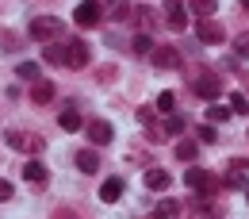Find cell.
Instances as JSON below:
<instances>
[{"label": "cell", "mask_w": 249, "mask_h": 219, "mask_svg": "<svg viewBox=\"0 0 249 219\" xmlns=\"http://www.w3.org/2000/svg\"><path fill=\"white\" fill-rule=\"evenodd\" d=\"M138 23H142V27H154V12H150V8H138Z\"/></svg>", "instance_id": "f546056e"}, {"label": "cell", "mask_w": 249, "mask_h": 219, "mask_svg": "<svg viewBox=\"0 0 249 219\" xmlns=\"http://www.w3.org/2000/svg\"><path fill=\"white\" fill-rule=\"evenodd\" d=\"M242 8H249V0H242Z\"/></svg>", "instance_id": "836d02e7"}, {"label": "cell", "mask_w": 249, "mask_h": 219, "mask_svg": "<svg viewBox=\"0 0 249 219\" xmlns=\"http://www.w3.org/2000/svg\"><path fill=\"white\" fill-rule=\"evenodd\" d=\"M65 65L69 69H85L89 65V42L85 39H69L65 42Z\"/></svg>", "instance_id": "5b68a950"}, {"label": "cell", "mask_w": 249, "mask_h": 219, "mask_svg": "<svg viewBox=\"0 0 249 219\" xmlns=\"http://www.w3.org/2000/svg\"><path fill=\"white\" fill-rule=\"evenodd\" d=\"M196 150H199L196 142H177V158L180 161H196Z\"/></svg>", "instance_id": "484cf974"}, {"label": "cell", "mask_w": 249, "mask_h": 219, "mask_svg": "<svg viewBox=\"0 0 249 219\" xmlns=\"http://www.w3.org/2000/svg\"><path fill=\"white\" fill-rule=\"evenodd\" d=\"M180 131H184V119H180V116H169L161 127H154V135H180Z\"/></svg>", "instance_id": "d6986e66"}, {"label": "cell", "mask_w": 249, "mask_h": 219, "mask_svg": "<svg viewBox=\"0 0 249 219\" xmlns=\"http://www.w3.org/2000/svg\"><path fill=\"white\" fill-rule=\"evenodd\" d=\"M246 200H249V188H246Z\"/></svg>", "instance_id": "e575fe53"}, {"label": "cell", "mask_w": 249, "mask_h": 219, "mask_svg": "<svg viewBox=\"0 0 249 219\" xmlns=\"http://www.w3.org/2000/svg\"><path fill=\"white\" fill-rule=\"evenodd\" d=\"M130 12H134V8H130L126 0H111V4H107V16H115V20H126Z\"/></svg>", "instance_id": "603a6c76"}, {"label": "cell", "mask_w": 249, "mask_h": 219, "mask_svg": "<svg viewBox=\"0 0 249 219\" xmlns=\"http://www.w3.org/2000/svg\"><path fill=\"white\" fill-rule=\"evenodd\" d=\"M89 139H92L96 146H104V142H111V139H115V131H111L107 119H92V123H89Z\"/></svg>", "instance_id": "7c38bea8"}, {"label": "cell", "mask_w": 249, "mask_h": 219, "mask_svg": "<svg viewBox=\"0 0 249 219\" xmlns=\"http://www.w3.org/2000/svg\"><path fill=\"white\" fill-rule=\"evenodd\" d=\"M230 116H234V112H230L226 104H218V100H211V108H207V119H211V123H226Z\"/></svg>", "instance_id": "ac0fdd59"}, {"label": "cell", "mask_w": 249, "mask_h": 219, "mask_svg": "<svg viewBox=\"0 0 249 219\" xmlns=\"http://www.w3.org/2000/svg\"><path fill=\"white\" fill-rule=\"evenodd\" d=\"M19 77H27V81H38L42 77V69H38V62H19V69H16Z\"/></svg>", "instance_id": "d4e9b609"}, {"label": "cell", "mask_w": 249, "mask_h": 219, "mask_svg": "<svg viewBox=\"0 0 249 219\" xmlns=\"http://www.w3.org/2000/svg\"><path fill=\"white\" fill-rule=\"evenodd\" d=\"M246 108H249V104H246V96H242V93L230 96V112H246Z\"/></svg>", "instance_id": "f1b7e54d"}, {"label": "cell", "mask_w": 249, "mask_h": 219, "mask_svg": "<svg viewBox=\"0 0 249 219\" xmlns=\"http://www.w3.org/2000/svg\"><path fill=\"white\" fill-rule=\"evenodd\" d=\"M196 35H199V42H207V46H218L226 31H222V23H218L215 16H203V20H196Z\"/></svg>", "instance_id": "3957f363"}, {"label": "cell", "mask_w": 249, "mask_h": 219, "mask_svg": "<svg viewBox=\"0 0 249 219\" xmlns=\"http://www.w3.org/2000/svg\"><path fill=\"white\" fill-rule=\"evenodd\" d=\"M77 165H81L85 173H96V169H100V154H96V150H81V154H77Z\"/></svg>", "instance_id": "e0dca14e"}, {"label": "cell", "mask_w": 249, "mask_h": 219, "mask_svg": "<svg viewBox=\"0 0 249 219\" xmlns=\"http://www.w3.org/2000/svg\"><path fill=\"white\" fill-rule=\"evenodd\" d=\"M134 54H138V58H150V54H154V39H150V35H134Z\"/></svg>", "instance_id": "44dd1931"}, {"label": "cell", "mask_w": 249, "mask_h": 219, "mask_svg": "<svg viewBox=\"0 0 249 219\" xmlns=\"http://www.w3.org/2000/svg\"><path fill=\"white\" fill-rule=\"evenodd\" d=\"M0 200H12V185L8 181H0Z\"/></svg>", "instance_id": "1f68e13d"}, {"label": "cell", "mask_w": 249, "mask_h": 219, "mask_svg": "<svg viewBox=\"0 0 249 219\" xmlns=\"http://www.w3.org/2000/svg\"><path fill=\"white\" fill-rule=\"evenodd\" d=\"M192 89H196V93L203 96V100H218V93H222V81H218L215 73H199Z\"/></svg>", "instance_id": "52a82bcc"}, {"label": "cell", "mask_w": 249, "mask_h": 219, "mask_svg": "<svg viewBox=\"0 0 249 219\" xmlns=\"http://www.w3.org/2000/svg\"><path fill=\"white\" fill-rule=\"evenodd\" d=\"M46 65H65V46H46Z\"/></svg>", "instance_id": "cb8c5ba5"}, {"label": "cell", "mask_w": 249, "mask_h": 219, "mask_svg": "<svg viewBox=\"0 0 249 219\" xmlns=\"http://www.w3.org/2000/svg\"><path fill=\"white\" fill-rule=\"evenodd\" d=\"M4 142L16 146V150H23V154H38V150L46 146V139H42V135H31V131H4Z\"/></svg>", "instance_id": "7a4b0ae2"}, {"label": "cell", "mask_w": 249, "mask_h": 219, "mask_svg": "<svg viewBox=\"0 0 249 219\" xmlns=\"http://www.w3.org/2000/svg\"><path fill=\"white\" fill-rule=\"evenodd\" d=\"M184 185L207 196V192H215V188H218V177H215V173H207V169H188V173H184Z\"/></svg>", "instance_id": "277c9868"}, {"label": "cell", "mask_w": 249, "mask_h": 219, "mask_svg": "<svg viewBox=\"0 0 249 219\" xmlns=\"http://www.w3.org/2000/svg\"><path fill=\"white\" fill-rule=\"evenodd\" d=\"M234 50H238V58H249V31H242L234 39Z\"/></svg>", "instance_id": "4316f807"}, {"label": "cell", "mask_w": 249, "mask_h": 219, "mask_svg": "<svg viewBox=\"0 0 249 219\" xmlns=\"http://www.w3.org/2000/svg\"><path fill=\"white\" fill-rule=\"evenodd\" d=\"M157 108H161V112H173V108H177V96H173V93H161V96H157Z\"/></svg>", "instance_id": "83f0119b"}, {"label": "cell", "mask_w": 249, "mask_h": 219, "mask_svg": "<svg viewBox=\"0 0 249 219\" xmlns=\"http://www.w3.org/2000/svg\"><path fill=\"white\" fill-rule=\"evenodd\" d=\"M146 188L165 192V188H169V173H165V169H150V173H146Z\"/></svg>", "instance_id": "2e32d148"}, {"label": "cell", "mask_w": 249, "mask_h": 219, "mask_svg": "<svg viewBox=\"0 0 249 219\" xmlns=\"http://www.w3.org/2000/svg\"><path fill=\"white\" fill-rule=\"evenodd\" d=\"M199 139L203 142H215V127H199Z\"/></svg>", "instance_id": "4dcf8cb0"}, {"label": "cell", "mask_w": 249, "mask_h": 219, "mask_svg": "<svg viewBox=\"0 0 249 219\" xmlns=\"http://www.w3.org/2000/svg\"><path fill=\"white\" fill-rule=\"evenodd\" d=\"M58 127H62V131H81V116H77L73 108H65L62 116H58Z\"/></svg>", "instance_id": "ffe728a7"}, {"label": "cell", "mask_w": 249, "mask_h": 219, "mask_svg": "<svg viewBox=\"0 0 249 219\" xmlns=\"http://www.w3.org/2000/svg\"><path fill=\"white\" fill-rule=\"evenodd\" d=\"M31 100L35 104H50V100H54V81H42V77H38L31 85Z\"/></svg>", "instance_id": "5bb4252c"}, {"label": "cell", "mask_w": 249, "mask_h": 219, "mask_svg": "<svg viewBox=\"0 0 249 219\" xmlns=\"http://www.w3.org/2000/svg\"><path fill=\"white\" fill-rule=\"evenodd\" d=\"M46 177H50V169H46L38 158H31V161L23 165V181H27V185H46Z\"/></svg>", "instance_id": "8fae6325"}, {"label": "cell", "mask_w": 249, "mask_h": 219, "mask_svg": "<svg viewBox=\"0 0 249 219\" xmlns=\"http://www.w3.org/2000/svg\"><path fill=\"white\" fill-rule=\"evenodd\" d=\"M50 219H77V216H73V212H65V208H62V212H54Z\"/></svg>", "instance_id": "d6a6232c"}, {"label": "cell", "mask_w": 249, "mask_h": 219, "mask_svg": "<svg viewBox=\"0 0 249 219\" xmlns=\"http://www.w3.org/2000/svg\"><path fill=\"white\" fill-rule=\"evenodd\" d=\"M27 31H31V39H38V42H54V39L65 31V20H58V16H35Z\"/></svg>", "instance_id": "6da1fadb"}, {"label": "cell", "mask_w": 249, "mask_h": 219, "mask_svg": "<svg viewBox=\"0 0 249 219\" xmlns=\"http://www.w3.org/2000/svg\"><path fill=\"white\" fill-rule=\"evenodd\" d=\"M150 58H154L157 69H177V65H180V50H177V46H157Z\"/></svg>", "instance_id": "ba28073f"}, {"label": "cell", "mask_w": 249, "mask_h": 219, "mask_svg": "<svg viewBox=\"0 0 249 219\" xmlns=\"http://www.w3.org/2000/svg\"><path fill=\"white\" fill-rule=\"evenodd\" d=\"M180 212H184V208H180L177 200H161L154 208V219H180Z\"/></svg>", "instance_id": "9a60e30c"}, {"label": "cell", "mask_w": 249, "mask_h": 219, "mask_svg": "<svg viewBox=\"0 0 249 219\" xmlns=\"http://www.w3.org/2000/svg\"><path fill=\"white\" fill-rule=\"evenodd\" d=\"M218 216H222V204H211V200L188 204V219H218Z\"/></svg>", "instance_id": "9c48e42d"}, {"label": "cell", "mask_w": 249, "mask_h": 219, "mask_svg": "<svg viewBox=\"0 0 249 219\" xmlns=\"http://www.w3.org/2000/svg\"><path fill=\"white\" fill-rule=\"evenodd\" d=\"M104 20V8L96 4V0H85V4H77V12H73V23L77 27H96Z\"/></svg>", "instance_id": "8992f818"}, {"label": "cell", "mask_w": 249, "mask_h": 219, "mask_svg": "<svg viewBox=\"0 0 249 219\" xmlns=\"http://www.w3.org/2000/svg\"><path fill=\"white\" fill-rule=\"evenodd\" d=\"M119 196H123V177H107V181L100 185V200H104V204H115Z\"/></svg>", "instance_id": "4fadbf2b"}, {"label": "cell", "mask_w": 249, "mask_h": 219, "mask_svg": "<svg viewBox=\"0 0 249 219\" xmlns=\"http://www.w3.org/2000/svg\"><path fill=\"white\" fill-rule=\"evenodd\" d=\"M165 12H169V27H173V31H184V27H188L184 0H165Z\"/></svg>", "instance_id": "30bf717a"}, {"label": "cell", "mask_w": 249, "mask_h": 219, "mask_svg": "<svg viewBox=\"0 0 249 219\" xmlns=\"http://www.w3.org/2000/svg\"><path fill=\"white\" fill-rule=\"evenodd\" d=\"M192 12L203 20V16H215L218 12V0H192Z\"/></svg>", "instance_id": "7402d4cb"}]
</instances>
